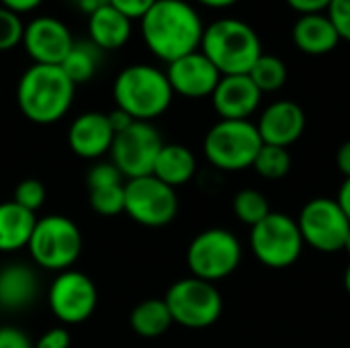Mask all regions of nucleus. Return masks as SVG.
Instances as JSON below:
<instances>
[{
    "instance_id": "1",
    "label": "nucleus",
    "mask_w": 350,
    "mask_h": 348,
    "mask_svg": "<svg viewBox=\"0 0 350 348\" xmlns=\"http://www.w3.org/2000/svg\"><path fill=\"white\" fill-rule=\"evenodd\" d=\"M139 23L144 43L166 64L201 47L205 27L197 10L185 0H158Z\"/></svg>"
},
{
    "instance_id": "2",
    "label": "nucleus",
    "mask_w": 350,
    "mask_h": 348,
    "mask_svg": "<svg viewBox=\"0 0 350 348\" xmlns=\"http://www.w3.org/2000/svg\"><path fill=\"white\" fill-rule=\"evenodd\" d=\"M76 84L59 66L33 64L16 84L21 113L39 125H49L66 117L72 107Z\"/></svg>"
},
{
    "instance_id": "3",
    "label": "nucleus",
    "mask_w": 350,
    "mask_h": 348,
    "mask_svg": "<svg viewBox=\"0 0 350 348\" xmlns=\"http://www.w3.org/2000/svg\"><path fill=\"white\" fill-rule=\"evenodd\" d=\"M172 86L166 72L148 64H133L119 72L113 84L117 109L135 121H154L164 115L172 103Z\"/></svg>"
},
{
    "instance_id": "4",
    "label": "nucleus",
    "mask_w": 350,
    "mask_h": 348,
    "mask_svg": "<svg viewBox=\"0 0 350 348\" xmlns=\"http://www.w3.org/2000/svg\"><path fill=\"white\" fill-rule=\"evenodd\" d=\"M199 49L221 76L248 74L262 55L256 31L240 18H219L205 27Z\"/></svg>"
},
{
    "instance_id": "5",
    "label": "nucleus",
    "mask_w": 350,
    "mask_h": 348,
    "mask_svg": "<svg viewBox=\"0 0 350 348\" xmlns=\"http://www.w3.org/2000/svg\"><path fill=\"white\" fill-rule=\"evenodd\" d=\"M82 244L80 228L70 217L53 213L37 219L27 248L37 267L62 273L80 258Z\"/></svg>"
},
{
    "instance_id": "6",
    "label": "nucleus",
    "mask_w": 350,
    "mask_h": 348,
    "mask_svg": "<svg viewBox=\"0 0 350 348\" xmlns=\"http://www.w3.org/2000/svg\"><path fill=\"white\" fill-rule=\"evenodd\" d=\"M260 148L262 139L252 121L219 119L203 139V152L209 164L226 172L252 168Z\"/></svg>"
},
{
    "instance_id": "7",
    "label": "nucleus",
    "mask_w": 350,
    "mask_h": 348,
    "mask_svg": "<svg viewBox=\"0 0 350 348\" xmlns=\"http://www.w3.org/2000/svg\"><path fill=\"white\" fill-rule=\"evenodd\" d=\"M162 299L168 306L172 322L189 330L209 328L224 314V297L215 283L197 277L178 279Z\"/></svg>"
},
{
    "instance_id": "8",
    "label": "nucleus",
    "mask_w": 350,
    "mask_h": 348,
    "mask_svg": "<svg viewBox=\"0 0 350 348\" xmlns=\"http://www.w3.org/2000/svg\"><path fill=\"white\" fill-rule=\"evenodd\" d=\"M242 263L240 240L224 228L199 232L187 248V265L191 277L217 283L238 271Z\"/></svg>"
},
{
    "instance_id": "9",
    "label": "nucleus",
    "mask_w": 350,
    "mask_h": 348,
    "mask_svg": "<svg viewBox=\"0 0 350 348\" xmlns=\"http://www.w3.org/2000/svg\"><path fill=\"white\" fill-rule=\"evenodd\" d=\"M304 246L297 222L281 211H271L260 224L250 228V248L267 269L283 271L293 267Z\"/></svg>"
},
{
    "instance_id": "10",
    "label": "nucleus",
    "mask_w": 350,
    "mask_h": 348,
    "mask_svg": "<svg viewBox=\"0 0 350 348\" xmlns=\"http://www.w3.org/2000/svg\"><path fill=\"white\" fill-rule=\"evenodd\" d=\"M125 213L146 228H164L178 215L176 189L154 174L125 180Z\"/></svg>"
},
{
    "instance_id": "11",
    "label": "nucleus",
    "mask_w": 350,
    "mask_h": 348,
    "mask_svg": "<svg viewBox=\"0 0 350 348\" xmlns=\"http://www.w3.org/2000/svg\"><path fill=\"white\" fill-rule=\"evenodd\" d=\"M295 222L299 226L306 246L324 254H334L345 250L350 222L338 207L336 199L330 197L310 199L301 207L299 217Z\"/></svg>"
},
{
    "instance_id": "12",
    "label": "nucleus",
    "mask_w": 350,
    "mask_h": 348,
    "mask_svg": "<svg viewBox=\"0 0 350 348\" xmlns=\"http://www.w3.org/2000/svg\"><path fill=\"white\" fill-rule=\"evenodd\" d=\"M162 146L164 139L150 121H133L127 129L115 133L109 154L125 180H131L152 174Z\"/></svg>"
},
{
    "instance_id": "13",
    "label": "nucleus",
    "mask_w": 350,
    "mask_h": 348,
    "mask_svg": "<svg viewBox=\"0 0 350 348\" xmlns=\"http://www.w3.org/2000/svg\"><path fill=\"white\" fill-rule=\"evenodd\" d=\"M47 302L53 316L62 324L74 326L86 322L94 314L98 304V291L88 275L68 269L57 273V277L51 281Z\"/></svg>"
},
{
    "instance_id": "14",
    "label": "nucleus",
    "mask_w": 350,
    "mask_h": 348,
    "mask_svg": "<svg viewBox=\"0 0 350 348\" xmlns=\"http://www.w3.org/2000/svg\"><path fill=\"white\" fill-rule=\"evenodd\" d=\"M23 47L33 64L62 66L74 45L70 29L53 16H37L23 31Z\"/></svg>"
},
{
    "instance_id": "15",
    "label": "nucleus",
    "mask_w": 350,
    "mask_h": 348,
    "mask_svg": "<svg viewBox=\"0 0 350 348\" xmlns=\"http://www.w3.org/2000/svg\"><path fill=\"white\" fill-rule=\"evenodd\" d=\"M166 78L174 94L187 98H205L213 94L221 74L205 57V53L197 49L189 55L170 62L166 68Z\"/></svg>"
},
{
    "instance_id": "16",
    "label": "nucleus",
    "mask_w": 350,
    "mask_h": 348,
    "mask_svg": "<svg viewBox=\"0 0 350 348\" xmlns=\"http://www.w3.org/2000/svg\"><path fill=\"white\" fill-rule=\"evenodd\" d=\"M260 101L262 92L248 74L221 76L211 94V103L219 119L232 121H250Z\"/></svg>"
},
{
    "instance_id": "17",
    "label": "nucleus",
    "mask_w": 350,
    "mask_h": 348,
    "mask_svg": "<svg viewBox=\"0 0 350 348\" xmlns=\"http://www.w3.org/2000/svg\"><path fill=\"white\" fill-rule=\"evenodd\" d=\"M256 129L262 144L289 148L306 131V111L295 101H277L262 111Z\"/></svg>"
},
{
    "instance_id": "18",
    "label": "nucleus",
    "mask_w": 350,
    "mask_h": 348,
    "mask_svg": "<svg viewBox=\"0 0 350 348\" xmlns=\"http://www.w3.org/2000/svg\"><path fill=\"white\" fill-rule=\"evenodd\" d=\"M115 131L109 123L107 113L88 111L78 115L68 129L70 150L84 160H96L111 152Z\"/></svg>"
},
{
    "instance_id": "19",
    "label": "nucleus",
    "mask_w": 350,
    "mask_h": 348,
    "mask_svg": "<svg viewBox=\"0 0 350 348\" xmlns=\"http://www.w3.org/2000/svg\"><path fill=\"white\" fill-rule=\"evenodd\" d=\"M39 297V275L27 263H8L0 269V310L25 312Z\"/></svg>"
},
{
    "instance_id": "20",
    "label": "nucleus",
    "mask_w": 350,
    "mask_h": 348,
    "mask_svg": "<svg viewBox=\"0 0 350 348\" xmlns=\"http://www.w3.org/2000/svg\"><path fill=\"white\" fill-rule=\"evenodd\" d=\"M340 35L332 25L330 16L324 12L301 14L293 27V43L297 49L310 55H324L336 49L340 43Z\"/></svg>"
},
{
    "instance_id": "21",
    "label": "nucleus",
    "mask_w": 350,
    "mask_h": 348,
    "mask_svg": "<svg viewBox=\"0 0 350 348\" xmlns=\"http://www.w3.org/2000/svg\"><path fill=\"white\" fill-rule=\"evenodd\" d=\"M131 35V18L105 4L88 14V39L103 51L119 49Z\"/></svg>"
},
{
    "instance_id": "22",
    "label": "nucleus",
    "mask_w": 350,
    "mask_h": 348,
    "mask_svg": "<svg viewBox=\"0 0 350 348\" xmlns=\"http://www.w3.org/2000/svg\"><path fill=\"white\" fill-rule=\"evenodd\" d=\"M195 172H197V158L187 146L180 144H164L152 170L156 178H160L172 189L191 183Z\"/></svg>"
},
{
    "instance_id": "23",
    "label": "nucleus",
    "mask_w": 350,
    "mask_h": 348,
    "mask_svg": "<svg viewBox=\"0 0 350 348\" xmlns=\"http://www.w3.org/2000/svg\"><path fill=\"white\" fill-rule=\"evenodd\" d=\"M37 215L23 209L14 201L0 203V252L10 254L27 248Z\"/></svg>"
},
{
    "instance_id": "24",
    "label": "nucleus",
    "mask_w": 350,
    "mask_h": 348,
    "mask_svg": "<svg viewBox=\"0 0 350 348\" xmlns=\"http://www.w3.org/2000/svg\"><path fill=\"white\" fill-rule=\"evenodd\" d=\"M172 324L174 322L166 302L158 297L139 302L129 314V326L142 338H160L170 330Z\"/></svg>"
},
{
    "instance_id": "25",
    "label": "nucleus",
    "mask_w": 350,
    "mask_h": 348,
    "mask_svg": "<svg viewBox=\"0 0 350 348\" xmlns=\"http://www.w3.org/2000/svg\"><path fill=\"white\" fill-rule=\"evenodd\" d=\"M100 62H103V49L96 47L90 39H84V41H74L70 53L66 55L59 68L74 84H82L96 74Z\"/></svg>"
},
{
    "instance_id": "26",
    "label": "nucleus",
    "mask_w": 350,
    "mask_h": 348,
    "mask_svg": "<svg viewBox=\"0 0 350 348\" xmlns=\"http://www.w3.org/2000/svg\"><path fill=\"white\" fill-rule=\"evenodd\" d=\"M248 76L252 78V82L258 86V90L265 92H277L285 86L287 82V66L281 57L277 55H267L262 53L256 64L252 66V70L248 72Z\"/></svg>"
},
{
    "instance_id": "27",
    "label": "nucleus",
    "mask_w": 350,
    "mask_h": 348,
    "mask_svg": "<svg viewBox=\"0 0 350 348\" xmlns=\"http://www.w3.org/2000/svg\"><path fill=\"white\" fill-rule=\"evenodd\" d=\"M232 209H234V215L254 228L256 224H260L269 213H271V205L267 201V197L256 191V189H242L234 195V201H232Z\"/></svg>"
},
{
    "instance_id": "28",
    "label": "nucleus",
    "mask_w": 350,
    "mask_h": 348,
    "mask_svg": "<svg viewBox=\"0 0 350 348\" xmlns=\"http://www.w3.org/2000/svg\"><path fill=\"white\" fill-rule=\"evenodd\" d=\"M252 168L262 178H269V180H279V178L287 176L289 170H291V154H289V148L262 144L260 152L254 158Z\"/></svg>"
},
{
    "instance_id": "29",
    "label": "nucleus",
    "mask_w": 350,
    "mask_h": 348,
    "mask_svg": "<svg viewBox=\"0 0 350 348\" xmlns=\"http://www.w3.org/2000/svg\"><path fill=\"white\" fill-rule=\"evenodd\" d=\"M88 203L90 209L103 217H115L119 213H125V183L88 191Z\"/></svg>"
},
{
    "instance_id": "30",
    "label": "nucleus",
    "mask_w": 350,
    "mask_h": 348,
    "mask_svg": "<svg viewBox=\"0 0 350 348\" xmlns=\"http://www.w3.org/2000/svg\"><path fill=\"white\" fill-rule=\"evenodd\" d=\"M45 195H47V191H45V187H43L41 180H37V178H25V180H21L16 185V189L12 193V201L16 205H21L23 209L35 213L45 203Z\"/></svg>"
},
{
    "instance_id": "31",
    "label": "nucleus",
    "mask_w": 350,
    "mask_h": 348,
    "mask_svg": "<svg viewBox=\"0 0 350 348\" xmlns=\"http://www.w3.org/2000/svg\"><path fill=\"white\" fill-rule=\"evenodd\" d=\"M25 25L21 16L4 6H0V51H8L23 41Z\"/></svg>"
},
{
    "instance_id": "32",
    "label": "nucleus",
    "mask_w": 350,
    "mask_h": 348,
    "mask_svg": "<svg viewBox=\"0 0 350 348\" xmlns=\"http://www.w3.org/2000/svg\"><path fill=\"white\" fill-rule=\"evenodd\" d=\"M123 183H125V176L119 172V168L113 162H98L86 174L88 191L103 189V187H115V185H123Z\"/></svg>"
},
{
    "instance_id": "33",
    "label": "nucleus",
    "mask_w": 350,
    "mask_h": 348,
    "mask_svg": "<svg viewBox=\"0 0 350 348\" xmlns=\"http://www.w3.org/2000/svg\"><path fill=\"white\" fill-rule=\"evenodd\" d=\"M326 14L336 27L340 39L350 41V0H332Z\"/></svg>"
},
{
    "instance_id": "34",
    "label": "nucleus",
    "mask_w": 350,
    "mask_h": 348,
    "mask_svg": "<svg viewBox=\"0 0 350 348\" xmlns=\"http://www.w3.org/2000/svg\"><path fill=\"white\" fill-rule=\"evenodd\" d=\"M158 0H109V4L113 8H117L119 12H123L127 18H142Z\"/></svg>"
},
{
    "instance_id": "35",
    "label": "nucleus",
    "mask_w": 350,
    "mask_h": 348,
    "mask_svg": "<svg viewBox=\"0 0 350 348\" xmlns=\"http://www.w3.org/2000/svg\"><path fill=\"white\" fill-rule=\"evenodd\" d=\"M70 332L64 328V326H55V328H49L45 330L37 343H35V348H70Z\"/></svg>"
},
{
    "instance_id": "36",
    "label": "nucleus",
    "mask_w": 350,
    "mask_h": 348,
    "mask_svg": "<svg viewBox=\"0 0 350 348\" xmlns=\"http://www.w3.org/2000/svg\"><path fill=\"white\" fill-rule=\"evenodd\" d=\"M0 348H35L31 338L16 326L0 328Z\"/></svg>"
},
{
    "instance_id": "37",
    "label": "nucleus",
    "mask_w": 350,
    "mask_h": 348,
    "mask_svg": "<svg viewBox=\"0 0 350 348\" xmlns=\"http://www.w3.org/2000/svg\"><path fill=\"white\" fill-rule=\"evenodd\" d=\"M330 2L332 0H287V4L299 14H314V12L328 10Z\"/></svg>"
},
{
    "instance_id": "38",
    "label": "nucleus",
    "mask_w": 350,
    "mask_h": 348,
    "mask_svg": "<svg viewBox=\"0 0 350 348\" xmlns=\"http://www.w3.org/2000/svg\"><path fill=\"white\" fill-rule=\"evenodd\" d=\"M107 117H109V123H111V127H113L115 133L127 129V127L135 121V119H131L125 111H121V109H117V107H115L111 113H107Z\"/></svg>"
},
{
    "instance_id": "39",
    "label": "nucleus",
    "mask_w": 350,
    "mask_h": 348,
    "mask_svg": "<svg viewBox=\"0 0 350 348\" xmlns=\"http://www.w3.org/2000/svg\"><path fill=\"white\" fill-rule=\"evenodd\" d=\"M43 0H0V6L21 14V12H29L33 8H37Z\"/></svg>"
},
{
    "instance_id": "40",
    "label": "nucleus",
    "mask_w": 350,
    "mask_h": 348,
    "mask_svg": "<svg viewBox=\"0 0 350 348\" xmlns=\"http://www.w3.org/2000/svg\"><path fill=\"white\" fill-rule=\"evenodd\" d=\"M336 166L345 174V178L350 176V142H345L336 152Z\"/></svg>"
},
{
    "instance_id": "41",
    "label": "nucleus",
    "mask_w": 350,
    "mask_h": 348,
    "mask_svg": "<svg viewBox=\"0 0 350 348\" xmlns=\"http://www.w3.org/2000/svg\"><path fill=\"white\" fill-rule=\"evenodd\" d=\"M336 203H338V207L342 209V213L347 215V219L350 222V176L345 178V183L340 185L338 195H336Z\"/></svg>"
},
{
    "instance_id": "42",
    "label": "nucleus",
    "mask_w": 350,
    "mask_h": 348,
    "mask_svg": "<svg viewBox=\"0 0 350 348\" xmlns=\"http://www.w3.org/2000/svg\"><path fill=\"white\" fill-rule=\"evenodd\" d=\"M70 2H72L74 8H78L80 12H86V14L94 12L96 8H100L105 4H109V0H70Z\"/></svg>"
},
{
    "instance_id": "43",
    "label": "nucleus",
    "mask_w": 350,
    "mask_h": 348,
    "mask_svg": "<svg viewBox=\"0 0 350 348\" xmlns=\"http://www.w3.org/2000/svg\"><path fill=\"white\" fill-rule=\"evenodd\" d=\"M199 2L205 4V6H211V8H226V6L236 4L238 0H199Z\"/></svg>"
},
{
    "instance_id": "44",
    "label": "nucleus",
    "mask_w": 350,
    "mask_h": 348,
    "mask_svg": "<svg viewBox=\"0 0 350 348\" xmlns=\"http://www.w3.org/2000/svg\"><path fill=\"white\" fill-rule=\"evenodd\" d=\"M342 281H345V289H347V293L350 295V265L347 267V271H345V279H342Z\"/></svg>"
},
{
    "instance_id": "45",
    "label": "nucleus",
    "mask_w": 350,
    "mask_h": 348,
    "mask_svg": "<svg viewBox=\"0 0 350 348\" xmlns=\"http://www.w3.org/2000/svg\"><path fill=\"white\" fill-rule=\"evenodd\" d=\"M345 252L350 256V232H349V238H347V242H345Z\"/></svg>"
}]
</instances>
